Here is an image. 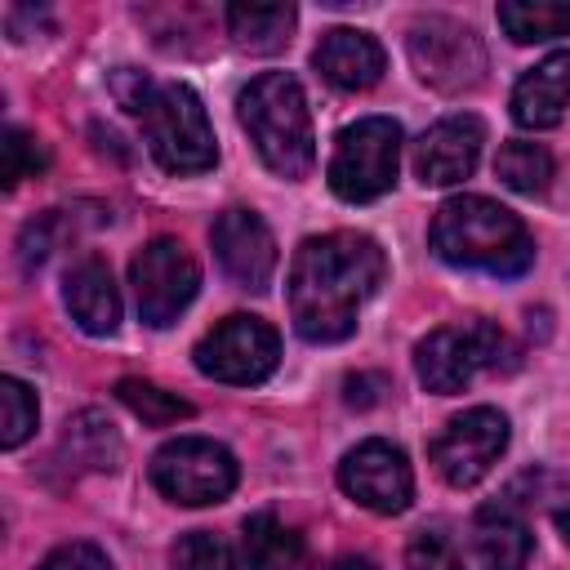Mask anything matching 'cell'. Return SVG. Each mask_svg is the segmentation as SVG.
Returning <instances> with one entry per match:
<instances>
[{
  "label": "cell",
  "instance_id": "6da1fadb",
  "mask_svg": "<svg viewBox=\"0 0 570 570\" xmlns=\"http://www.w3.org/2000/svg\"><path fill=\"white\" fill-rule=\"evenodd\" d=\"M387 258L379 240L361 232H325L307 236L294 249L285 298H289V321L298 338L307 343H343L356 330V316L365 298L383 285Z\"/></svg>",
  "mask_w": 570,
  "mask_h": 570
},
{
  "label": "cell",
  "instance_id": "7a4b0ae2",
  "mask_svg": "<svg viewBox=\"0 0 570 570\" xmlns=\"http://www.w3.org/2000/svg\"><path fill=\"white\" fill-rule=\"evenodd\" d=\"M428 240L441 263L468 267V272L521 276L534 263V240L525 223L490 196H450L432 214Z\"/></svg>",
  "mask_w": 570,
  "mask_h": 570
},
{
  "label": "cell",
  "instance_id": "3957f363",
  "mask_svg": "<svg viewBox=\"0 0 570 570\" xmlns=\"http://www.w3.org/2000/svg\"><path fill=\"white\" fill-rule=\"evenodd\" d=\"M236 116L240 129L249 134L258 160L276 174V178H307L316 165V138H312V116H307V98L303 85L289 71H263L254 76L240 98H236Z\"/></svg>",
  "mask_w": 570,
  "mask_h": 570
},
{
  "label": "cell",
  "instance_id": "277c9868",
  "mask_svg": "<svg viewBox=\"0 0 570 570\" xmlns=\"http://www.w3.org/2000/svg\"><path fill=\"white\" fill-rule=\"evenodd\" d=\"M142 134L160 169L169 174H205L218 160L214 125L200 107V98L187 85H151L138 107Z\"/></svg>",
  "mask_w": 570,
  "mask_h": 570
},
{
  "label": "cell",
  "instance_id": "5b68a950",
  "mask_svg": "<svg viewBox=\"0 0 570 570\" xmlns=\"http://www.w3.org/2000/svg\"><path fill=\"white\" fill-rule=\"evenodd\" d=\"M401 165V125L392 116H361L334 138V156L325 165L330 191L347 205L379 200L392 191Z\"/></svg>",
  "mask_w": 570,
  "mask_h": 570
},
{
  "label": "cell",
  "instance_id": "8992f818",
  "mask_svg": "<svg viewBox=\"0 0 570 570\" xmlns=\"http://www.w3.org/2000/svg\"><path fill=\"white\" fill-rule=\"evenodd\" d=\"M512 347L508 334L490 321H463V325H441L414 347V374L428 392L454 396L463 392L481 370L508 365Z\"/></svg>",
  "mask_w": 570,
  "mask_h": 570
},
{
  "label": "cell",
  "instance_id": "52a82bcc",
  "mask_svg": "<svg viewBox=\"0 0 570 570\" xmlns=\"http://www.w3.org/2000/svg\"><path fill=\"white\" fill-rule=\"evenodd\" d=\"M151 485L178 508H209L236 490V454L209 436H174L151 454Z\"/></svg>",
  "mask_w": 570,
  "mask_h": 570
},
{
  "label": "cell",
  "instance_id": "ba28073f",
  "mask_svg": "<svg viewBox=\"0 0 570 570\" xmlns=\"http://www.w3.org/2000/svg\"><path fill=\"white\" fill-rule=\"evenodd\" d=\"M191 361L205 379L214 383H232V387H249L263 383L276 361H281V338L263 316H245L232 312L223 316L214 330L200 334V343L191 347Z\"/></svg>",
  "mask_w": 570,
  "mask_h": 570
},
{
  "label": "cell",
  "instance_id": "9c48e42d",
  "mask_svg": "<svg viewBox=\"0 0 570 570\" xmlns=\"http://www.w3.org/2000/svg\"><path fill=\"white\" fill-rule=\"evenodd\" d=\"M129 285H134V303H138L142 325L165 330V325H174V321L187 312V303L196 298V289H200V267H196V258L187 254L183 240L156 236V240H147V245L134 254V263H129Z\"/></svg>",
  "mask_w": 570,
  "mask_h": 570
},
{
  "label": "cell",
  "instance_id": "30bf717a",
  "mask_svg": "<svg viewBox=\"0 0 570 570\" xmlns=\"http://www.w3.org/2000/svg\"><path fill=\"white\" fill-rule=\"evenodd\" d=\"M503 450H508V419L494 405H472V410L454 414L428 441V459H432L436 476L454 490H468L481 476H490V468L499 463Z\"/></svg>",
  "mask_w": 570,
  "mask_h": 570
},
{
  "label": "cell",
  "instance_id": "8fae6325",
  "mask_svg": "<svg viewBox=\"0 0 570 570\" xmlns=\"http://www.w3.org/2000/svg\"><path fill=\"white\" fill-rule=\"evenodd\" d=\"M405 49H410L419 80L441 94H463V89L481 85V76H485V49H481L476 31L454 18H441V13L419 18L410 27Z\"/></svg>",
  "mask_w": 570,
  "mask_h": 570
},
{
  "label": "cell",
  "instance_id": "7c38bea8",
  "mask_svg": "<svg viewBox=\"0 0 570 570\" xmlns=\"http://www.w3.org/2000/svg\"><path fill=\"white\" fill-rule=\"evenodd\" d=\"M338 485L352 503L379 512V517H396L410 508L414 499V472L401 445L392 441H361L356 450L343 454L338 463Z\"/></svg>",
  "mask_w": 570,
  "mask_h": 570
},
{
  "label": "cell",
  "instance_id": "4fadbf2b",
  "mask_svg": "<svg viewBox=\"0 0 570 570\" xmlns=\"http://www.w3.org/2000/svg\"><path fill=\"white\" fill-rule=\"evenodd\" d=\"M209 245L218 267L240 285V289H267L276 272V240L272 227L254 209H223L209 227Z\"/></svg>",
  "mask_w": 570,
  "mask_h": 570
},
{
  "label": "cell",
  "instance_id": "5bb4252c",
  "mask_svg": "<svg viewBox=\"0 0 570 570\" xmlns=\"http://www.w3.org/2000/svg\"><path fill=\"white\" fill-rule=\"evenodd\" d=\"M485 125L476 116H445L414 142V178L423 187H454L463 183L481 160Z\"/></svg>",
  "mask_w": 570,
  "mask_h": 570
},
{
  "label": "cell",
  "instance_id": "9a60e30c",
  "mask_svg": "<svg viewBox=\"0 0 570 570\" xmlns=\"http://www.w3.org/2000/svg\"><path fill=\"white\" fill-rule=\"evenodd\" d=\"M312 67L321 71L325 85L343 89V94H361V89H374L387 71V53L383 45L370 36V31H356V27H330L316 49H312Z\"/></svg>",
  "mask_w": 570,
  "mask_h": 570
},
{
  "label": "cell",
  "instance_id": "2e32d148",
  "mask_svg": "<svg viewBox=\"0 0 570 570\" xmlns=\"http://www.w3.org/2000/svg\"><path fill=\"white\" fill-rule=\"evenodd\" d=\"M570 111V49L534 62L512 89V120L521 129H552Z\"/></svg>",
  "mask_w": 570,
  "mask_h": 570
},
{
  "label": "cell",
  "instance_id": "e0dca14e",
  "mask_svg": "<svg viewBox=\"0 0 570 570\" xmlns=\"http://www.w3.org/2000/svg\"><path fill=\"white\" fill-rule=\"evenodd\" d=\"M472 548L485 570H525L534 539L525 517L508 499H494V503H481L472 517Z\"/></svg>",
  "mask_w": 570,
  "mask_h": 570
},
{
  "label": "cell",
  "instance_id": "ac0fdd59",
  "mask_svg": "<svg viewBox=\"0 0 570 570\" xmlns=\"http://www.w3.org/2000/svg\"><path fill=\"white\" fill-rule=\"evenodd\" d=\"M62 303L85 334H111L120 321V294L102 258H80L62 281Z\"/></svg>",
  "mask_w": 570,
  "mask_h": 570
},
{
  "label": "cell",
  "instance_id": "d6986e66",
  "mask_svg": "<svg viewBox=\"0 0 570 570\" xmlns=\"http://www.w3.org/2000/svg\"><path fill=\"white\" fill-rule=\"evenodd\" d=\"M298 557H303V539L276 512L245 517V525H240V561H245V570H294Z\"/></svg>",
  "mask_w": 570,
  "mask_h": 570
},
{
  "label": "cell",
  "instance_id": "ffe728a7",
  "mask_svg": "<svg viewBox=\"0 0 570 570\" xmlns=\"http://www.w3.org/2000/svg\"><path fill=\"white\" fill-rule=\"evenodd\" d=\"M294 4H227V31L249 53H276L289 45Z\"/></svg>",
  "mask_w": 570,
  "mask_h": 570
},
{
  "label": "cell",
  "instance_id": "44dd1931",
  "mask_svg": "<svg viewBox=\"0 0 570 570\" xmlns=\"http://www.w3.org/2000/svg\"><path fill=\"white\" fill-rule=\"evenodd\" d=\"M499 27L517 45H543V40L570 36V0H503Z\"/></svg>",
  "mask_w": 570,
  "mask_h": 570
},
{
  "label": "cell",
  "instance_id": "7402d4cb",
  "mask_svg": "<svg viewBox=\"0 0 570 570\" xmlns=\"http://www.w3.org/2000/svg\"><path fill=\"white\" fill-rule=\"evenodd\" d=\"M62 454L80 468H94V472H111L120 463V436L111 432V423L94 410L76 414L67 423V436H62Z\"/></svg>",
  "mask_w": 570,
  "mask_h": 570
},
{
  "label": "cell",
  "instance_id": "603a6c76",
  "mask_svg": "<svg viewBox=\"0 0 570 570\" xmlns=\"http://www.w3.org/2000/svg\"><path fill=\"white\" fill-rule=\"evenodd\" d=\"M494 174L503 187L521 191V196H539L548 183H552V156L543 142H525V138H512L499 147L494 156Z\"/></svg>",
  "mask_w": 570,
  "mask_h": 570
},
{
  "label": "cell",
  "instance_id": "cb8c5ba5",
  "mask_svg": "<svg viewBox=\"0 0 570 570\" xmlns=\"http://www.w3.org/2000/svg\"><path fill=\"white\" fill-rule=\"evenodd\" d=\"M116 396H120V405H129L147 428H169V423L191 419V401H183L178 392H165L160 383H147V379H120V383H116Z\"/></svg>",
  "mask_w": 570,
  "mask_h": 570
},
{
  "label": "cell",
  "instance_id": "d4e9b609",
  "mask_svg": "<svg viewBox=\"0 0 570 570\" xmlns=\"http://www.w3.org/2000/svg\"><path fill=\"white\" fill-rule=\"evenodd\" d=\"M36 419H40L36 392H31L22 379L4 374V379H0V445H4V450H18V445L36 432Z\"/></svg>",
  "mask_w": 570,
  "mask_h": 570
},
{
  "label": "cell",
  "instance_id": "484cf974",
  "mask_svg": "<svg viewBox=\"0 0 570 570\" xmlns=\"http://www.w3.org/2000/svg\"><path fill=\"white\" fill-rule=\"evenodd\" d=\"M169 561H174V570H236V557H232L227 539L214 534V530H187V534H178Z\"/></svg>",
  "mask_w": 570,
  "mask_h": 570
},
{
  "label": "cell",
  "instance_id": "4316f807",
  "mask_svg": "<svg viewBox=\"0 0 570 570\" xmlns=\"http://www.w3.org/2000/svg\"><path fill=\"white\" fill-rule=\"evenodd\" d=\"M40 169H45V147H40L27 129L9 125V129H4V142H0V174H4V187H18L22 178H36Z\"/></svg>",
  "mask_w": 570,
  "mask_h": 570
},
{
  "label": "cell",
  "instance_id": "83f0119b",
  "mask_svg": "<svg viewBox=\"0 0 570 570\" xmlns=\"http://www.w3.org/2000/svg\"><path fill=\"white\" fill-rule=\"evenodd\" d=\"M405 570H463V561H459V552L450 548L445 534L419 530V534L405 543Z\"/></svg>",
  "mask_w": 570,
  "mask_h": 570
},
{
  "label": "cell",
  "instance_id": "f1b7e54d",
  "mask_svg": "<svg viewBox=\"0 0 570 570\" xmlns=\"http://www.w3.org/2000/svg\"><path fill=\"white\" fill-rule=\"evenodd\" d=\"M36 570H116L111 561H107V552L102 548H94V543H62V548H53Z\"/></svg>",
  "mask_w": 570,
  "mask_h": 570
},
{
  "label": "cell",
  "instance_id": "f546056e",
  "mask_svg": "<svg viewBox=\"0 0 570 570\" xmlns=\"http://www.w3.org/2000/svg\"><path fill=\"white\" fill-rule=\"evenodd\" d=\"M383 387H387V383H383L379 374H352V379L343 383V401L365 410V405H374V401H379V392H383Z\"/></svg>",
  "mask_w": 570,
  "mask_h": 570
},
{
  "label": "cell",
  "instance_id": "4dcf8cb0",
  "mask_svg": "<svg viewBox=\"0 0 570 570\" xmlns=\"http://www.w3.org/2000/svg\"><path fill=\"white\" fill-rule=\"evenodd\" d=\"M330 570H374V561L370 557H338Z\"/></svg>",
  "mask_w": 570,
  "mask_h": 570
},
{
  "label": "cell",
  "instance_id": "1f68e13d",
  "mask_svg": "<svg viewBox=\"0 0 570 570\" xmlns=\"http://www.w3.org/2000/svg\"><path fill=\"white\" fill-rule=\"evenodd\" d=\"M557 530H561V539L570 543V499H566V503L557 508Z\"/></svg>",
  "mask_w": 570,
  "mask_h": 570
}]
</instances>
